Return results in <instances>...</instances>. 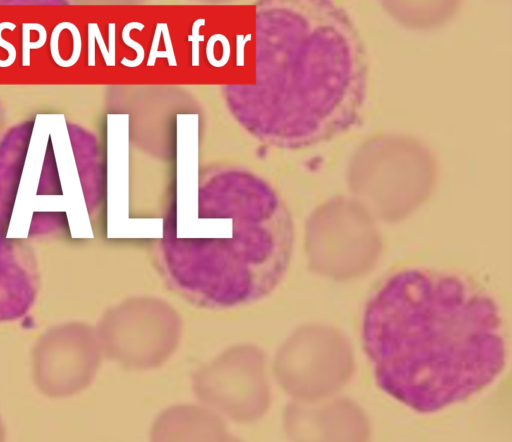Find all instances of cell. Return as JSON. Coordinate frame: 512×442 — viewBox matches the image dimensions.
Listing matches in <instances>:
<instances>
[{"label": "cell", "mask_w": 512, "mask_h": 442, "mask_svg": "<svg viewBox=\"0 0 512 442\" xmlns=\"http://www.w3.org/2000/svg\"><path fill=\"white\" fill-rule=\"evenodd\" d=\"M362 344L377 385L426 414L479 393L507 360L494 298L462 275L420 267L392 273L371 294Z\"/></svg>", "instance_id": "1"}, {"label": "cell", "mask_w": 512, "mask_h": 442, "mask_svg": "<svg viewBox=\"0 0 512 442\" xmlns=\"http://www.w3.org/2000/svg\"><path fill=\"white\" fill-rule=\"evenodd\" d=\"M292 248V221L274 191L251 174L225 171L200 186L195 213L170 218L158 265L185 299L227 309L270 293Z\"/></svg>", "instance_id": "2"}]
</instances>
